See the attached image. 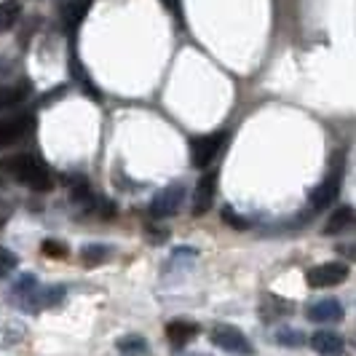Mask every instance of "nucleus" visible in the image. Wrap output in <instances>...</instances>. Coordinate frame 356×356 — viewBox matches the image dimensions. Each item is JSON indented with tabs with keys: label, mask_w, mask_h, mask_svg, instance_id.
Here are the masks:
<instances>
[{
	"label": "nucleus",
	"mask_w": 356,
	"mask_h": 356,
	"mask_svg": "<svg viewBox=\"0 0 356 356\" xmlns=\"http://www.w3.org/2000/svg\"><path fill=\"white\" fill-rule=\"evenodd\" d=\"M338 191H340V169H335L330 177L321 182L319 188L311 191V207H314V209H327V207L335 201Z\"/></svg>",
	"instance_id": "8"
},
{
	"label": "nucleus",
	"mask_w": 356,
	"mask_h": 356,
	"mask_svg": "<svg viewBox=\"0 0 356 356\" xmlns=\"http://www.w3.org/2000/svg\"><path fill=\"white\" fill-rule=\"evenodd\" d=\"M348 279V266L346 263H321V266L308 270V286L314 289H324V286L343 284Z\"/></svg>",
	"instance_id": "4"
},
{
	"label": "nucleus",
	"mask_w": 356,
	"mask_h": 356,
	"mask_svg": "<svg viewBox=\"0 0 356 356\" xmlns=\"http://www.w3.org/2000/svg\"><path fill=\"white\" fill-rule=\"evenodd\" d=\"M30 91H33L30 81H19V83H8V86H3V89H0V110L24 102V99L30 97Z\"/></svg>",
	"instance_id": "13"
},
{
	"label": "nucleus",
	"mask_w": 356,
	"mask_h": 356,
	"mask_svg": "<svg viewBox=\"0 0 356 356\" xmlns=\"http://www.w3.org/2000/svg\"><path fill=\"white\" fill-rule=\"evenodd\" d=\"M17 266H19L17 254L11 250H6V247H0V279H6L8 273H14Z\"/></svg>",
	"instance_id": "22"
},
{
	"label": "nucleus",
	"mask_w": 356,
	"mask_h": 356,
	"mask_svg": "<svg viewBox=\"0 0 356 356\" xmlns=\"http://www.w3.org/2000/svg\"><path fill=\"white\" fill-rule=\"evenodd\" d=\"M338 252L340 254H346L348 260H356V241H351V244H340Z\"/></svg>",
	"instance_id": "24"
},
{
	"label": "nucleus",
	"mask_w": 356,
	"mask_h": 356,
	"mask_svg": "<svg viewBox=\"0 0 356 356\" xmlns=\"http://www.w3.org/2000/svg\"><path fill=\"white\" fill-rule=\"evenodd\" d=\"M354 228H356V212L351 207H340V209H335L332 217L327 220L324 236H340V233L354 231Z\"/></svg>",
	"instance_id": "10"
},
{
	"label": "nucleus",
	"mask_w": 356,
	"mask_h": 356,
	"mask_svg": "<svg viewBox=\"0 0 356 356\" xmlns=\"http://www.w3.org/2000/svg\"><path fill=\"white\" fill-rule=\"evenodd\" d=\"M222 222L231 225V228H236V231H247V228H250V220L241 217V214L236 212V209H231V207L222 209Z\"/></svg>",
	"instance_id": "23"
},
{
	"label": "nucleus",
	"mask_w": 356,
	"mask_h": 356,
	"mask_svg": "<svg viewBox=\"0 0 356 356\" xmlns=\"http://www.w3.org/2000/svg\"><path fill=\"white\" fill-rule=\"evenodd\" d=\"M260 314H263L266 321H276L279 316L292 314V303H286V300L276 298V295H268L266 300H263V305H260Z\"/></svg>",
	"instance_id": "15"
},
{
	"label": "nucleus",
	"mask_w": 356,
	"mask_h": 356,
	"mask_svg": "<svg viewBox=\"0 0 356 356\" xmlns=\"http://www.w3.org/2000/svg\"><path fill=\"white\" fill-rule=\"evenodd\" d=\"M308 319L311 321H319V324H327V321H340L343 319V305L332 298L327 300H319L308 308Z\"/></svg>",
	"instance_id": "11"
},
{
	"label": "nucleus",
	"mask_w": 356,
	"mask_h": 356,
	"mask_svg": "<svg viewBox=\"0 0 356 356\" xmlns=\"http://www.w3.org/2000/svg\"><path fill=\"white\" fill-rule=\"evenodd\" d=\"M311 348L321 356H340L343 354V338L335 335V332L321 330V332H316V335L311 338Z\"/></svg>",
	"instance_id": "12"
},
{
	"label": "nucleus",
	"mask_w": 356,
	"mask_h": 356,
	"mask_svg": "<svg viewBox=\"0 0 356 356\" xmlns=\"http://www.w3.org/2000/svg\"><path fill=\"white\" fill-rule=\"evenodd\" d=\"M22 338H24V327L22 324H8V327L0 330V348H8Z\"/></svg>",
	"instance_id": "20"
},
{
	"label": "nucleus",
	"mask_w": 356,
	"mask_h": 356,
	"mask_svg": "<svg viewBox=\"0 0 356 356\" xmlns=\"http://www.w3.org/2000/svg\"><path fill=\"white\" fill-rule=\"evenodd\" d=\"M214 196H217V172L209 169V172H204V177L198 179V185H196V193H193V214L207 212L214 204Z\"/></svg>",
	"instance_id": "7"
},
{
	"label": "nucleus",
	"mask_w": 356,
	"mask_h": 356,
	"mask_svg": "<svg viewBox=\"0 0 356 356\" xmlns=\"http://www.w3.org/2000/svg\"><path fill=\"white\" fill-rule=\"evenodd\" d=\"M118 351L124 356H143L147 351V340L140 335H126L118 340Z\"/></svg>",
	"instance_id": "18"
},
{
	"label": "nucleus",
	"mask_w": 356,
	"mask_h": 356,
	"mask_svg": "<svg viewBox=\"0 0 356 356\" xmlns=\"http://www.w3.org/2000/svg\"><path fill=\"white\" fill-rule=\"evenodd\" d=\"M196 335H198L196 321L175 319V321H169V327H166V338H169V343H172V346H177V348L188 346V343L196 338Z\"/></svg>",
	"instance_id": "9"
},
{
	"label": "nucleus",
	"mask_w": 356,
	"mask_h": 356,
	"mask_svg": "<svg viewBox=\"0 0 356 356\" xmlns=\"http://www.w3.org/2000/svg\"><path fill=\"white\" fill-rule=\"evenodd\" d=\"M276 340H279L282 346H286V348H298V346H303L305 343V335L300 332V330H289V327H284V330L276 332Z\"/></svg>",
	"instance_id": "21"
},
{
	"label": "nucleus",
	"mask_w": 356,
	"mask_h": 356,
	"mask_svg": "<svg viewBox=\"0 0 356 356\" xmlns=\"http://www.w3.org/2000/svg\"><path fill=\"white\" fill-rule=\"evenodd\" d=\"M91 0H67L65 3V8H62V19H65V27L67 30H75L83 17H86V11H89Z\"/></svg>",
	"instance_id": "14"
},
{
	"label": "nucleus",
	"mask_w": 356,
	"mask_h": 356,
	"mask_svg": "<svg viewBox=\"0 0 356 356\" xmlns=\"http://www.w3.org/2000/svg\"><path fill=\"white\" fill-rule=\"evenodd\" d=\"M225 140H228V134H225V131H217V134H207V137L193 140V145H191V159H193V166H196V169H209V166H212V161L220 156V150H222Z\"/></svg>",
	"instance_id": "3"
},
{
	"label": "nucleus",
	"mask_w": 356,
	"mask_h": 356,
	"mask_svg": "<svg viewBox=\"0 0 356 356\" xmlns=\"http://www.w3.org/2000/svg\"><path fill=\"white\" fill-rule=\"evenodd\" d=\"M0 169H3L6 175H11L14 179H19L22 185L38 191V193L51 191V185H54L51 172H49L35 156H27V153H19V156H11V159L0 161Z\"/></svg>",
	"instance_id": "1"
},
{
	"label": "nucleus",
	"mask_w": 356,
	"mask_h": 356,
	"mask_svg": "<svg viewBox=\"0 0 356 356\" xmlns=\"http://www.w3.org/2000/svg\"><path fill=\"white\" fill-rule=\"evenodd\" d=\"M40 252L46 254V257H51V260H65L70 252H67V244H62V241H56V238H46L43 244H40Z\"/></svg>",
	"instance_id": "19"
},
{
	"label": "nucleus",
	"mask_w": 356,
	"mask_h": 356,
	"mask_svg": "<svg viewBox=\"0 0 356 356\" xmlns=\"http://www.w3.org/2000/svg\"><path fill=\"white\" fill-rule=\"evenodd\" d=\"M6 220H8V209H6V207H0V225H3Z\"/></svg>",
	"instance_id": "25"
},
{
	"label": "nucleus",
	"mask_w": 356,
	"mask_h": 356,
	"mask_svg": "<svg viewBox=\"0 0 356 356\" xmlns=\"http://www.w3.org/2000/svg\"><path fill=\"white\" fill-rule=\"evenodd\" d=\"M185 356H207V354H185Z\"/></svg>",
	"instance_id": "26"
},
{
	"label": "nucleus",
	"mask_w": 356,
	"mask_h": 356,
	"mask_svg": "<svg viewBox=\"0 0 356 356\" xmlns=\"http://www.w3.org/2000/svg\"><path fill=\"white\" fill-rule=\"evenodd\" d=\"M22 19V3L19 0H3L0 3V33L11 30Z\"/></svg>",
	"instance_id": "16"
},
{
	"label": "nucleus",
	"mask_w": 356,
	"mask_h": 356,
	"mask_svg": "<svg viewBox=\"0 0 356 356\" xmlns=\"http://www.w3.org/2000/svg\"><path fill=\"white\" fill-rule=\"evenodd\" d=\"M35 126L33 115H14V118H6L0 121V147H8V145L19 143L22 137H27Z\"/></svg>",
	"instance_id": "6"
},
{
	"label": "nucleus",
	"mask_w": 356,
	"mask_h": 356,
	"mask_svg": "<svg viewBox=\"0 0 356 356\" xmlns=\"http://www.w3.org/2000/svg\"><path fill=\"white\" fill-rule=\"evenodd\" d=\"M212 343L217 348H222V351L236 354V356L254 354V348H252V343L247 340V335H244L238 327H233V324H217L212 330Z\"/></svg>",
	"instance_id": "2"
},
{
	"label": "nucleus",
	"mask_w": 356,
	"mask_h": 356,
	"mask_svg": "<svg viewBox=\"0 0 356 356\" xmlns=\"http://www.w3.org/2000/svg\"><path fill=\"white\" fill-rule=\"evenodd\" d=\"M182 201H185V188L182 185H169L150 201V214L153 217H175L182 209Z\"/></svg>",
	"instance_id": "5"
},
{
	"label": "nucleus",
	"mask_w": 356,
	"mask_h": 356,
	"mask_svg": "<svg viewBox=\"0 0 356 356\" xmlns=\"http://www.w3.org/2000/svg\"><path fill=\"white\" fill-rule=\"evenodd\" d=\"M110 254H113V247H107V244H89V247L81 250V260H83V266L94 268L99 266V263H107Z\"/></svg>",
	"instance_id": "17"
}]
</instances>
